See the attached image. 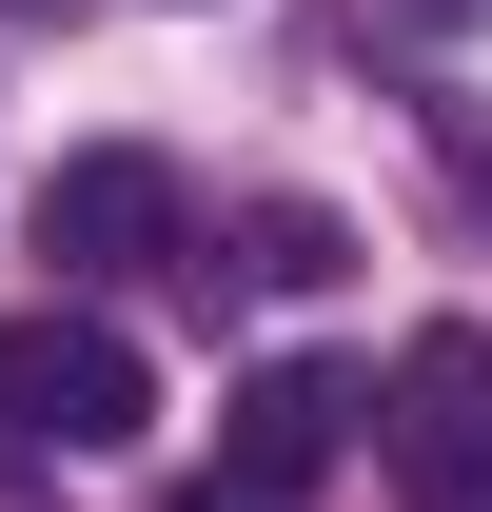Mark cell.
Returning <instances> with one entry per match:
<instances>
[{
  "label": "cell",
  "instance_id": "277c9868",
  "mask_svg": "<svg viewBox=\"0 0 492 512\" xmlns=\"http://www.w3.org/2000/svg\"><path fill=\"white\" fill-rule=\"evenodd\" d=\"M374 434H394V473H414V493H453V473L492 453V335H473V316H433L414 355L374 375Z\"/></svg>",
  "mask_w": 492,
  "mask_h": 512
},
{
  "label": "cell",
  "instance_id": "5b68a950",
  "mask_svg": "<svg viewBox=\"0 0 492 512\" xmlns=\"http://www.w3.org/2000/svg\"><path fill=\"white\" fill-rule=\"evenodd\" d=\"M256 276H276V296H315V276H355V237H335L315 197H256Z\"/></svg>",
  "mask_w": 492,
  "mask_h": 512
},
{
  "label": "cell",
  "instance_id": "6da1fadb",
  "mask_svg": "<svg viewBox=\"0 0 492 512\" xmlns=\"http://www.w3.org/2000/svg\"><path fill=\"white\" fill-rule=\"evenodd\" d=\"M0 434L20 453H138L158 434V355L99 296H40V316H0Z\"/></svg>",
  "mask_w": 492,
  "mask_h": 512
},
{
  "label": "cell",
  "instance_id": "3957f363",
  "mask_svg": "<svg viewBox=\"0 0 492 512\" xmlns=\"http://www.w3.org/2000/svg\"><path fill=\"white\" fill-rule=\"evenodd\" d=\"M158 237H178V158H138V138H99V158H60V178H40V256H60V296L138 276Z\"/></svg>",
  "mask_w": 492,
  "mask_h": 512
},
{
  "label": "cell",
  "instance_id": "8992f818",
  "mask_svg": "<svg viewBox=\"0 0 492 512\" xmlns=\"http://www.w3.org/2000/svg\"><path fill=\"white\" fill-rule=\"evenodd\" d=\"M433 512H492V453H473V473H453V493H433Z\"/></svg>",
  "mask_w": 492,
  "mask_h": 512
},
{
  "label": "cell",
  "instance_id": "7a4b0ae2",
  "mask_svg": "<svg viewBox=\"0 0 492 512\" xmlns=\"http://www.w3.org/2000/svg\"><path fill=\"white\" fill-rule=\"evenodd\" d=\"M355 414H374V394L335 375V355H276V375H237V434H217V493H237V512H296L315 473L355 453Z\"/></svg>",
  "mask_w": 492,
  "mask_h": 512
}]
</instances>
